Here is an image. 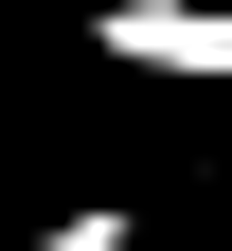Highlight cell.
<instances>
[{"instance_id": "1", "label": "cell", "mask_w": 232, "mask_h": 251, "mask_svg": "<svg viewBox=\"0 0 232 251\" xmlns=\"http://www.w3.org/2000/svg\"><path fill=\"white\" fill-rule=\"evenodd\" d=\"M89 54L161 90H232V0H89Z\"/></svg>"}, {"instance_id": "2", "label": "cell", "mask_w": 232, "mask_h": 251, "mask_svg": "<svg viewBox=\"0 0 232 251\" xmlns=\"http://www.w3.org/2000/svg\"><path fill=\"white\" fill-rule=\"evenodd\" d=\"M18 251H143V198H72V215H36Z\"/></svg>"}]
</instances>
